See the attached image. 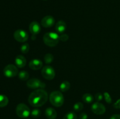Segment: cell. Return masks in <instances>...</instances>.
Returning a JSON list of instances; mask_svg holds the SVG:
<instances>
[{
  "instance_id": "obj_27",
  "label": "cell",
  "mask_w": 120,
  "mask_h": 119,
  "mask_svg": "<svg viewBox=\"0 0 120 119\" xmlns=\"http://www.w3.org/2000/svg\"><path fill=\"white\" fill-rule=\"evenodd\" d=\"M95 98H96V99L97 101L100 102L101 101V100H103V98H104V96H103L101 93H97V94H96V96H95Z\"/></svg>"
},
{
  "instance_id": "obj_2",
  "label": "cell",
  "mask_w": 120,
  "mask_h": 119,
  "mask_svg": "<svg viewBox=\"0 0 120 119\" xmlns=\"http://www.w3.org/2000/svg\"><path fill=\"white\" fill-rule=\"evenodd\" d=\"M43 39L45 44L51 47L56 46L60 40L59 35L54 32H48L45 33L43 36Z\"/></svg>"
},
{
  "instance_id": "obj_16",
  "label": "cell",
  "mask_w": 120,
  "mask_h": 119,
  "mask_svg": "<svg viewBox=\"0 0 120 119\" xmlns=\"http://www.w3.org/2000/svg\"><path fill=\"white\" fill-rule=\"evenodd\" d=\"M70 84L69 83V82L66 81H63V82L61 83V84L60 85V89L62 92H66L68 90L70 89Z\"/></svg>"
},
{
  "instance_id": "obj_1",
  "label": "cell",
  "mask_w": 120,
  "mask_h": 119,
  "mask_svg": "<svg viewBox=\"0 0 120 119\" xmlns=\"http://www.w3.org/2000/svg\"><path fill=\"white\" fill-rule=\"evenodd\" d=\"M48 99L47 92L42 89H36L30 93L28 98L29 104L33 107H41L46 103Z\"/></svg>"
},
{
  "instance_id": "obj_25",
  "label": "cell",
  "mask_w": 120,
  "mask_h": 119,
  "mask_svg": "<svg viewBox=\"0 0 120 119\" xmlns=\"http://www.w3.org/2000/svg\"><path fill=\"white\" fill-rule=\"evenodd\" d=\"M103 96H104V98L105 102L107 103L110 104L112 102V99L111 98V96H110V94L108 92H104V94H103Z\"/></svg>"
},
{
  "instance_id": "obj_23",
  "label": "cell",
  "mask_w": 120,
  "mask_h": 119,
  "mask_svg": "<svg viewBox=\"0 0 120 119\" xmlns=\"http://www.w3.org/2000/svg\"><path fill=\"white\" fill-rule=\"evenodd\" d=\"M83 108V105L82 102H77L75 103L73 106V109L76 112L82 111Z\"/></svg>"
},
{
  "instance_id": "obj_26",
  "label": "cell",
  "mask_w": 120,
  "mask_h": 119,
  "mask_svg": "<svg viewBox=\"0 0 120 119\" xmlns=\"http://www.w3.org/2000/svg\"><path fill=\"white\" fill-rule=\"evenodd\" d=\"M59 38L60 40H61L62 42H66L69 39V36L67 34H63L59 36Z\"/></svg>"
},
{
  "instance_id": "obj_22",
  "label": "cell",
  "mask_w": 120,
  "mask_h": 119,
  "mask_svg": "<svg viewBox=\"0 0 120 119\" xmlns=\"http://www.w3.org/2000/svg\"><path fill=\"white\" fill-rule=\"evenodd\" d=\"M77 115L73 112H69L64 115L63 119H77Z\"/></svg>"
},
{
  "instance_id": "obj_15",
  "label": "cell",
  "mask_w": 120,
  "mask_h": 119,
  "mask_svg": "<svg viewBox=\"0 0 120 119\" xmlns=\"http://www.w3.org/2000/svg\"><path fill=\"white\" fill-rule=\"evenodd\" d=\"M45 115L49 119H55L57 117V112L52 107H48L45 110Z\"/></svg>"
},
{
  "instance_id": "obj_4",
  "label": "cell",
  "mask_w": 120,
  "mask_h": 119,
  "mask_svg": "<svg viewBox=\"0 0 120 119\" xmlns=\"http://www.w3.org/2000/svg\"><path fill=\"white\" fill-rule=\"evenodd\" d=\"M16 113L18 116L21 119H25L29 116L30 111L29 107L24 103H19L16 108Z\"/></svg>"
},
{
  "instance_id": "obj_18",
  "label": "cell",
  "mask_w": 120,
  "mask_h": 119,
  "mask_svg": "<svg viewBox=\"0 0 120 119\" xmlns=\"http://www.w3.org/2000/svg\"><path fill=\"white\" fill-rule=\"evenodd\" d=\"M8 98L5 95L0 94V107H5L8 103Z\"/></svg>"
},
{
  "instance_id": "obj_12",
  "label": "cell",
  "mask_w": 120,
  "mask_h": 119,
  "mask_svg": "<svg viewBox=\"0 0 120 119\" xmlns=\"http://www.w3.org/2000/svg\"><path fill=\"white\" fill-rule=\"evenodd\" d=\"M42 65H43V63L42 61L39 59L32 60L29 63V68L33 70H40L42 67Z\"/></svg>"
},
{
  "instance_id": "obj_6",
  "label": "cell",
  "mask_w": 120,
  "mask_h": 119,
  "mask_svg": "<svg viewBox=\"0 0 120 119\" xmlns=\"http://www.w3.org/2000/svg\"><path fill=\"white\" fill-rule=\"evenodd\" d=\"M42 75L47 80H52L55 77V71L53 68L50 65H46L42 68Z\"/></svg>"
},
{
  "instance_id": "obj_20",
  "label": "cell",
  "mask_w": 120,
  "mask_h": 119,
  "mask_svg": "<svg viewBox=\"0 0 120 119\" xmlns=\"http://www.w3.org/2000/svg\"><path fill=\"white\" fill-rule=\"evenodd\" d=\"M54 57L52 54H46L44 57L45 62V63H46V64H50V63H52Z\"/></svg>"
},
{
  "instance_id": "obj_32",
  "label": "cell",
  "mask_w": 120,
  "mask_h": 119,
  "mask_svg": "<svg viewBox=\"0 0 120 119\" xmlns=\"http://www.w3.org/2000/svg\"><path fill=\"white\" fill-rule=\"evenodd\" d=\"M43 1H46V0H43Z\"/></svg>"
},
{
  "instance_id": "obj_14",
  "label": "cell",
  "mask_w": 120,
  "mask_h": 119,
  "mask_svg": "<svg viewBox=\"0 0 120 119\" xmlns=\"http://www.w3.org/2000/svg\"><path fill=\"white\" fill-rule=\"evenodd\" d=\"M66 23L64 21H59L56 23L55 29H56V32H57V33H63L66 29Z\"/></svg>"
},
{
  "instance_id": "obj_29",
  "label": "cell",
  "mask_w": 120,
  "mask_h": 119,
  "mask_svg": "<svg viewBox=\"0 0 120 119\" xmlns=\"http://www.w3.org/2000/svg\"><path fill=\"white\" fill-rule=\"evenodd\" d=\"M88 116L86 113H81L79 116V119H87Z\"/></svg>"
},
{
  "instance_id": "obj_8",
  "label": "cell",
  "mask_w": 120,
  "mask_h": 119,
  "mask_svg": "<svg viewBox=\"0 0 120 119\" xmlns=\"http://www.w3.org/2000/svg\"><path fill=\"white\" fill-rule=\"evenodd\" d=\"M14 37L16 41L23 43L28 39V34L25 30L18 29L14 32Z\"/></svg>"
},
{
  "instance_id": "obj_5",
  "label": "cell",
  "mask_w": 120,
  "mask_h": 119,
  "mask_svg": "<svg viewBox=\"0 0 120 119\" xmlns=\"http://www.w3.org/2000/svg\"><path fill=\"white\" fill-rule=\"evenodd\" d=\"M26 85L29 88L32 89H43L46 87V84L44 82L36 78H32L28 80Z\"/></svg>"
},
{
  "instance_id": "obj_13",
  "label": "cell",
  "mask_w": 120,
  "mask_h": 119,
  "mask_svg": "<svg viewBox=\"0 0 120 119\" xmlns=\"http://www.w3.org/2000/svg\"><path fill=\"white\" fill-rule=\"evenodd\" d=\"M15 64L19 68H23L26 64V60L22 55H18L15 58Z\"/></svg>"
},
{
  "instance_id": "obj_9",
  "label": "cell",
  "mask_w": 120,
  "mask_h": 119,
  "mask_svg": "<svg viewBox=\"0 0 120 119\" xmlns=\"http://www.w3.org/2000/svg\"><path fill=\"white\" fill-rule=\"evenodd\" d=\"M91 110L94 114H97V115H101L105 113L106 108L104 105L97 102L94 103L92 105Z\"/></svg>"
},
{
  "instance_id": "obj_19",
  "label": "cell",
  "mask_w": 120,
  "mask_h": 119,
  "mask_svg": "<svg viewBox=\"0 0 120 119\" xmlns=\"http://www.w3.org/2000/svg\"><path fill=\"white\" fill-rule=\"evenodd\" d=\"M18 77L21 80H27L29 79V74L28 72L25 71H21L18 74Z\"/></svg>"
},
{
  "instance_id": "obj_10",
  "label": "cell",
  "mask_w": 120,
  "mask_h": 119,
  "mask_svg": "<svg viewBox=\"0 0 120 119\" xmlns=\"http://www.w3.org/2000/svg\"><path fill=\"white\" fill-rule=\"evenodd\" d=\"M55 20L53 16H50V15H48L42 18L41 20V24L42 26L44 28H49L53 26L55 24Z\"/></svg>"
},
{
  "instance_id": "obj_7",
  "label": "cell",
  "mask_w": 120,
  "mask_h": 119,
  "mask_svg": "<svg viewBox=\"0 0 120 119\" xmlns=\"http://www.w3.org/2000/svg\"><path fill=\"white\" fill-rule=\"evenodd\" d=\"M4 74L7 77L12 78L18 74V70L15 65L13 64H9L4 68Z\"/></svg>"
},
{
  "instance_id": "obj_3",
  "label": "cell",
  "mask_w": 120,
  "mask_h": 119,
  "mask_svg": "<svg viewBox=\"0 0 120 119\" xmlns=\"http://www.w3.org/2000/svg\"><path fill=\"white\" fill-rule=\"evenodd\" d=\"M49 100L53 106L60 107L64 103V97L62 92L59 91H53L49 96Z\"/></svg>"
},
{
  "instance_id": "obj_21",
  "label": "cell",
  "mask_w": 120,
  "mask_h": 119,
  "mask_svg": "<svg viewBox=\"0 0 120 119\" xmlns=\"http://www.w3.org/2000/svg\"><path fill=\"white\" fill-rule=\"evenodd\" d=\"M41 110L39 109H38V108H35V109L32 110V111L30 112V115H31L32 117L34 118V119L39 117L40 116H41Z\"/></svg>"
},
{
  "instance_id": "obj_30",
  "label": "cell",
  "mask_w": 120,
  "mask_h": 119,
  "mask_svg": "<svg viewBox=\"0 0 120 119\" xmlns=\"http://www.w3.org/2000/svg\"><path fill=\"white\" fill-rule=\"evenodd\" d=\"M110 119H120V114H114L110 117Z\"/></svg>"
},
{
  "instance_id": "obj_17",
  "label": "cell",
  "mask_w": 120,
  "mask_h": 119,
  "mask_svg": "<svg viewBox=\"0 0 120 119\" xmlns=\"http://www.w3.org/2000/svg\"><path fill=\"white\" fill-rule=\"evenodd\" d=\"M83 101L84 102L86 103H91L93 102L94 100V98L91 94L90 93H85L84 95L83 96V98H82Z\"/></svg>"
},
{
  "instance_id": "obj_31",
  "label": "cell",
  "mask_w": 120,
  "mask_h": 119,
  "mask_svg": "<svg viewBox=\"0 0 120 119\" xmlns=\"http://www.w3.org/2000/svg\"><path fill=\"white\" fill-rule=\"evenodd\" d=\"M31 38H32V39L34 40H35V39H36V35H33V36H32Z\"/></svg>"
},
{
  "instance_id": "obj_24",
  "label": "cell",
  "mask_w": 120,
  "mask_h": 119,
  "mask_svg": "<svg viewBox=\"0 0 120 119\" xmlns=\"http://www.w3.org/2000/svg\"><path fill=\"white\" fill-rule=\"evenodd\" d=\"M29 45L28 43H25V44L22 45L21 47V51L22 53L26 54L29 51Z\"/></svg>"
},
{
  "instance_id": "obj_11",
  "label": "cell",
  "mask_w": 120,
  "mask_h": 119,
  "mask_svg": "<svg viewBox=\"0 0 120 119\" xmlns=\"http://www.w3.org/2000/svg\"><path fill=\"white\" fill-rule=\"evenodd\" d=\"M29 28L30 33L33 35H36L39 34L41 30V28L39 23L38 22H36V21L32 22L30 24H29Z\"/></svg>"
},
{
  "instance_id": "obj_28",
  "label": "cell",
  "mask_w": 120,
  "mask_h": 119,
  "mask_svg": "<svg viewBox=\"0 0 120 119\" xmlns=\"http://www.w3.org/2000/svg\"><path fill=\"white\" fill-rule=\"evenodd\" d=\"M113 107L115 108H117V109H119L120 108V99H118L116 102H115L113 105Z\"/></svg>"
}]
</instances>
